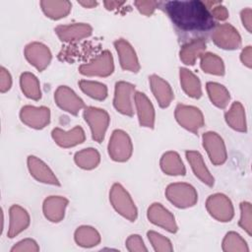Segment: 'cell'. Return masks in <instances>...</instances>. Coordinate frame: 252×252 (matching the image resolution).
Instances as JSON below:
<instances>
[{
  "label": "cell",
  "mask_w": 252,
  "mask_h": 252,
  "mask_svg": "<svg viewBox=\"0 0 252 252\" xmlns=\"http://www.w3.org/2000/svg\"><path fill=\"white\" fill-rule=\"evenodd\" d=\"M162 8L174 26L181 31L207 32L216 26L209 8L203 1H168Z\"/></svg>",
  "instance_id": "obj_1"
},
{
  "label": "cell",
  "mask_w": 252,
  "mask_h": 252,
  "mask_svg": "<svg viewBox=\"0 0 252 252\" xmlns=\"http://www.w3.org/2000/svg\"><path fill=\"white\" fill-rule=\"evenodd\" d=\"M109 201L113 209L123 218L135 221L138 217L137 207L128 191L120 184L114 183L109 191Z\"/></svg>",
  "instance_id": "obj_2"
},
{
  "label": "cell",
  "mask_w": 252,
  "mask_h": 252,
  "mask_svg": "<svg viewBox=\"0 0 252 252\" xmlns=\"http://www.w3.org/2000/svg\"><path fill=\"white\" fill-rule=\"evenodd\" d=\"M167 200L179 209H186L196 205L198 193L194 186L186 182L170 183L165 189Z\"/></svg>",
  "instance_id": "obj_3"
},
{
  "label": "cell",
  "mask_w": 252,
  "mask_h": 252,
  "mask_svg": "<svg viewBox=\"0 0 252 252\" xmlns=\"http://www.w3.org/2000/svg\"><path fill=\"white\" fill-rule=\"evenodd\" d=\"M107 150L112 160L127 161L133 153V144L128 133L121 129L114 130L110 136Z\"/></svg>",
  "instance_id": "obj_4"
},
{
  "label": "cell",
  "mask_w": 252,
  "mask_h": 252,
  "mask_svg": "<svg viewBox=\"0 0 252 252\" xmlns=\"http://www.w3.org/2000/svg\"><path fill=\"white\" fill-rule=\"evenodd\" d=\"M84 118L91 129L93 139L97 143L102 142L110 122L107 111L94 106H87L84 109Z\"/></svg>",
  "instance_id": "obj_5"
},
{
  "label": "cell",
  "mask_w": 252,
  "mask_h": 252,
  "mask_svg": "<svg viewBox=\"0 0 252 252\" xmlns=\"http://www.w3.org/2000/svg\"><path fill=\"white\" fill-rule=\"evenodd\" d=\"M206 209L212 218L220 222L230 221L234 217L232 202L222 193L210 195L206 201Z\"/></svg>",
  "instance_id": "obj_6"
},
{
  "label": "cell",
  "mask_w": 252,
  "mask_h": 252,
  "mask_svg": "<svg viewBox=\"0 0 252 252\" xmlns=\"http://www.w3.org/2000/svg\"><path fill=\"white\" fill-rule=\"evenodd\" d=\"M114 71L112 54L104 50L88 63L79 67V72L87 77H108Z\"/></svg>",
  "instance_id": "obj_7"
},
{
  "label": "cell",
  "mask_w": 252,
  "mask_h": 252,
  "mask_svg": "<svg viewBox=\"0 0 252 252\" xmlns=\"http://www.w3.org/2000/svg\"><path fill=\"white\" fill-rule=\"evenodd\" d=\"M174 117L184 129L196 134L204 126L205 120L202 111L193 105L179 103L175 107Z\"/></svg>",
  "instance_id": "obj_8"
},
{
  "label": "cell",
  "mask_w": 252,
  "mask_h": 252,
  "mask_svg": "<svg viewBox=\"0 0 252 252\" xmlns=\"http://www.w3.org/2000/svg\"><path fill=\"white\" fill-rule=\"evenodd\" d=\"M213 42L221 49L234 50L241 46V36L238 31L230 24H219L211 34Z\"/></svg>",
  "instance_id": "obj_9"
},
{
  "label": "cell",
  "mask_w": 252,
  "mask_h": 252,
  "mask_svg": "<svg viewBox=\"0 0 252 252\" xmlns=\"http://www.w3.org/2000/svg\"><path fill=\"white\" fill-rule=\"evenodd\" d=\"M135 86L131 83L119 81L115 84L113 105L114 108L121 114L133 116L134 114V95Z\"/></svg>",
  "instance_id": "obj_10"
},
{
  "label": "cell",
  "mask_w": 252,
  "mask_h": 252,
  "mask_svg": "<svg viewBox=\"0 0 252 252\" xmlns=\"http://www.w3.org/2000/svg\"><path fill=\"white\" fill-rule=\"evenodd\" d=\"M203 147L206 150L211 162L215 165H221L227 159V152L223 139L214 131L203 134Z\"/></svg>",
  "instance_id": "obj_11"
},
{
  "label": "cell",
  "mask_w": 252,
  "mask_h": 252,
  "mask_svg": "<svg viewBox=\"0 0 252 252\" xmlns=\"http://www.w3.org/2000/svg\"><path fill=\"white\" fill-rule=\"evenodd\" d=\"M54 100L62 110L77 115L85 108L84 100L68 86H59L54 92Z\"/></svg>",
  "instance_id": "obj_12"
},
{
  "label": "cell",
  "mask_w": 252,
  "mask_h": 252,
  "mask_svg": "<svg viewBox=\"0 0 252 252\" xmlns=\"http://www.w3.org/2000/svg\"><path fill=\"white\" fill-rule=\"evenodd\" d=\"M20 119L31 128L42 129L50 122V109L46 106L25 105L21 108Z\"/></svg>",
  "instance_id": "obj_13"
},
{
  "label": "cell",
  "mask_w": 252,
  "mask_h": 252,
  "mask_svg": "<svg viewBox=\"0 0 252 252\" xmlns=\"http://www.w3.org/2000/svg\"><path fill=\"white\" fill-rule=\"evenodd\" d=\"M24 54L29 63L38 71H43L52 59V54L48 46L38 41H32L27 44Z\"/></svg>",
  "instance_id": "obj_14"
},
{
  "label": "cell",
  "mask_w": 252,
  "mask_h": 252,
  "mask_svg": "<svg viewBox=\"0 0 252 252\" xmlns=\"http://www.w3.org/2000/svg\"><path fill=\"white\" fill-rule=\"evenodd\" d=\"M147 217L150 222L170 233H175L178 229L174 216L160 203H153L148 209Z\"/></svg>",
  "instance_id": "obj_15"
},
{
  "label": "cell",
  "mask_w": 252,
  "mask_h": 252,
  "mask_svg": "<svg viewBox=\"0 0 252 252\" xmlns=\"http://www.w3.org/2000/svg\"><path fill=\"white\" fill-rule=\"evenodd\" d=\"M27 163L30 174L35 180L44 184L60 186V182L57 176L42 159L35 156H29Z\"/></svg>",
  "instance_id": "obj_16"
},
{
  "label": "cell",
  "mask_w": 252,
  "mask_h": 252,
  "mask_svg": "<svg viewBox=\"0 0 252 252\" xmlns=\"http://www.w3.org/2000/svg\"><path fill=\"white\" fill-rule=\"evenodd\" d=\"M114 47L119 57L120 66L123 70L137 73L140 70V63L134 47L124 38L114 41Z\"/></svg>",
  "instance_id": "obj_17"
},
{
  "label": "cell",
  "mask_w": 252,
  "mask_h": 252,
  "mask_svg": "<svg viewBox=\"0 0 252 252\" xmlns=\"http://www.w3.org/2000/svg\"><path fill=\"white\" fill-rule=\"evenodd\" d=\"M54 31L61 41L73 42L89 37L93 32V28L87 23H74L70 25H59Z\"/></svg>",
  "instance_id": "obj_18"
},
{
  "label": "cell",
  "mask_w": 252,
  "mask_h": 252,
  "mask_svg": "<svg viewBox=\"0 0 252 252\" xmlns=\"http://www.w3.org/2000/svg\"><path fill=\"white\" fill-rule=\"evenodd\" d=\"M134 103L140 125L142 127L153 129L156 121V112L149 97L144 93L136 92L134 95Z\"/></svg>",
  "instance_id": "obj_19"
},
{
  "label": "cell",
  "mask_w": 252,
  "mask_h": 252,
  "mask_svg": "<svg viewBox=\"0 0 252 252\" xmlns=\"http://www.w3.org/2000/svg\"><path fill=\"white\" fill-rule=\"evenodd\" d=\"M51 137L59 147L65 149L80 145L86 140L85 131L81 126H75L68 131L56 127L52 130Z\"/></svg>",
  "instance_id": "obj_20"
},
{
  "label": "cell",
  "mask_w": 252,
  "mask_h": 252,
  "mask_svg": "<svg viewBox=\"0 0 252 252\" xmlns=\"http://www.w3.org/2000/svg\"><path fill=\"white\" fill-rule=\"evenodd\" d=\"M31 223V218L26 209L20 205H12L9 209V228L7 235L14 238L28 228Z\"/></svg>",
  "instance_id": "obj_21"
},
{
  "label": "cell",
  "mask_w": 252,
  "mask_h": 252,
  "mask_svg": "<svg viewBox=\"0 0 252 252\" xmlns=\"http://www.w3.org/2000/svg\"><path fill=\"white\" fill-rule=\"evenodd\" d=\"M69 200L63 196H48L42 204V212L49 221L60 222L65 217Z\"/></svg>",
  "instance_id": "obj_22"
},
{
  "label": "cell",
  "mask_w": 252,
  "mask_h": 252,
  "mask_svg": "<svg viewBox=\"0 0 252 252\" xmlns=\"http://www.w3.org/2000/svg\"><path fill=\"white\" fill-rule=\"evenodd\" d=\"M152 93L161 108L168 107L174 98L170 85L158 75H151L149 78Z\"/></svg>",
  "instance_id": "obj_23"
},
{
  "label": "cell",
  "mask_w": 252,
  "mask_h": 252,
  "mask_svg": "<svg viewBox=\"0 0 252 252\" xmlns=\"http://www.w3.org/2000/svg\"><path fill=\"white\" fill-rule=\"evenodd\" d=\"M185 156L195 176L207 186H214L215 178L206 166L202 155L198 151H187L185 153Z\"/></svg>",
  "instance_id": "obj_24"
},
{
  "label": "cell",
  "mask_w": 252,
  "mask_h": 252,
  "mask_svg": "<svg viewBox=\"0 0 252 252\" xmlns=\"http://www.w3.org/2000/svg\"><path fill=\"white\" fill-rule=\"evenodd\" d=\"M206 47L207 43L204 38H194L181 46L179 51L180 60L185 65H194L196 60L205 53Z\"/></svg>",
  "instance_id": "obj_25"
},
{
  "label": "cell",
  "mask_w": 252,
  "mask_h": 252,
  "mask_svg": "<svg viewBox=\"0 0 252 252\" xmlns=\"http://www.w3.org/2000/svg\"><path fill=\"white\" fill-rule=\"evenodd\" d=\"M224 119L231 129L238 132L247 131L245 109L240 101H234L231 103L229 109L224 113Z\"/></svg>",
  "instance_id": "obj_26"
},
{
  "label": "cell",
  "mask_w": 252,
  "mask_h": 252,
  "mask_svg": "<svg viewBox=\"0 0 252 252\" xmlns=\"http://www.w3.org/2000/svg\"><path fill=\"white\" fill-rule=\"evenodd\" d=\"M180 85L184 93L193 98H200L203 94L202 86L199 78L189 69L180 68Z\"/></svg>",
  "instance_id": "obj_27"
},
{
  "label": "cell",
  "mask_w": 252,
  "mask_h": 252,
  "mask_svg": "<svg viewBox=\"0 0 252 252\" xmlns=\"http://www.w3.org/2000/svg\"><path fill=\"white\" fill-rule=\"evenodd\" d=\"M159 165L167 175H185L186 173V168L180 156L174 151L165 152L160 158Z\"/></svg>",
  "instance_id": "obj_28"
},
{
  "label": "cell",
  "mask_w": 252,
  "mask_h": 252,
  "mask_svg": "<svg viewBox=\"0 0 252 252\" xmlns=\"http://www.w3.org/2000/svg\"><path fill=\"white\" fill-rule=\"evenodd\" d=\"M39 4L44 15L52 20H60L66 17L72 9L71 2L66 0H43Z\"/></svg>",
  "instance_id": "obj_29"
},
{
  "label": "cell",
  "mask_w": 252,
  "mask_h": 252,
  "mask_svg": "<svg viewBox=\"0 0 252 252\" xmlns=\"http://www.w3.org/2000/svg\"><path fill=\"white\" fill-rule=\"evenodd\" d=\"M74 239L79 246L85 248L96 246L101 240L99 232L90 225H81L77 227L74 233Z\"/></svg>",
  "instance_id": "obj_30"
},
{
  "label": "cell",
  "mask_w": 252,
  "mask_h": 252,
  "mask_svg": "<svg viewBox=\"0 0 252 252\" xmlns=\"http://www.w3.org/2000/svg\"><path fill=\"white\" fill-rule=\"evenodd\" d=\"M206 90L210 100L219 108H225L230 101V94L228 90L221 84L216 82H208Z\"/></svg>",
  "instance_id": "obj_31"
},
{
  "label": "cell",
  "mask_w": 252,
  "mask_h": 252,
  "mask_svg": "<svg viewBox=\"0 0 252 252\" xmlns=\"http://www.w3.org/2000/svg\"><path fill=\"white\" fill-rule=\"evenodd\" d=\"M20 86L23 94L33 100H38L41 97L40 84L37 77L30 72H24L20 77Z\"/></svg>",
  "instance_id": "obj_32"
},
{
  "label": "cell",
  "mask_w": 252,
  "mask_h": 252,
  "mask_svg": "<svg viewBox=\"0 0 252 252\" xmlns=\"http://www.w3.org/2000/svg\"><path fill=\"white\" fill-rule=\"evenodd\" d=\"M74 161L78 167L86 170L95 168L100 162V155L94 148H87L77 152L74 156Z\"/></svg>",
  "instance_id": "obj_33"
},
{
  "label": "cell",
  "mask_w": 252,
  "mask_h": 252,
  "mask_svg": "<svg viewBox=\"0 0 252 252\" xmlns=\"http://www.w3.org/2000/svg\"><path fill=\"white\" fill-rule=\"evenodd\" d=\"M200 66L205 73L215 76H223L225 72L223 60L212 52L203 53L200 57Z\"/></svg>",
  "instance_id": "obj_34"
},
{
  "label": "cell",
  "mask_w": 252,
  "mask_h": 252,
  "mask_svg": "<svg viewBox=\"0 0 252 252\" xmlns=\"http://www.w3.org/2000/svg\"><path fill=\"white\" fill-rule=\"evenodd\" d=\"M79 87L83 93H85L88 96L96 99V100H103L107 97V87L96 81L91 80H81L79 81Z\"/></svg>",
  "instance_id": "obj_35"
},
{
  "label": "cell",
  "mask_w": 252,
  "mask_h": 252,
  "mask_svg": "<svg viewBox=\"0 0 252 252\" xmlns=\"http://www.w3.org/2000/svg\"><path fill=\"white\" fill-rule=\"evenodd\" d=\"M222 250L225 252H248L249 248L245 239L235 231H228L221 243Z\"/></svg>",
  "instance_id": "obj_36"
},
{
  "label": "cell",
  "mask_w": 252,
  "mask_h": 252,
  "mask_svg": "<svg viewBox=\"0 0 252 252\" xmlns=\"http://www.w3.org/2000/svg\"><path fill=\"white\" fill-rule=\"evenodd\" d=\"M147 236L149 241L151 242L152 246L154 247V250L157 252H170L173 250L171 241L163 236L162 234L154 231V230H149L147 232Z\"/></svg>",
  "instance_id": "obj_37"
},
{
  "label": "cell",
  "mask_w": 252,
  "mask_h": 252,
  "mask_svg": "<svg viewBox=\"0 0 252 252\" xmlns=\"http://www.w3.org/2000/svg\"><path fill=\"white\" fill-rule=\"evenodd\" d=\"M240 219L238 225L250 236L252 234V205L249 202H241L240 206Z\"/></svg>",
  "instance_id": "obj_38"
},
{
  "label": "cell",
  "mask_w": 252,
  "mask_h": 252,
  "mask_svg": "<svg viewBox=\"0 0 252 252\" xmlns=\"http://www.w3.org/2000/svg\"><path fill=\"white\" fill-rule=\"evenodd\" d=\"M205 5L209 8L214 20H218V21H225L228 16V10L226 9L225 6H223L221 4V2L220 1H210V2H204Z\"/></svg>",
  "instance_id": "obj_39"
},
{
  "label": "cell",
  "mask_w": 252,
  "mask_h": 252,
  "mask_svg": "<svg viewBox=\"0 0 252 252\" xmlns=\"http://www.w3.org/2000/svg\"><path fill=\"white\" fill-rule=\"evenodd\" d=\"M126 248L130 252H146L148 248L145 246V243L142 237L139 234H131L128 236L125 242Z\"/></svg>",
  "instance_id": "obj_40"
},
{
  "label": "cell",
  "mask_w": 252,
  "mask_h": 252,
  "mask_svg": "<svg viewBox=\"0 0 252 252\" xmlns=\"http://www.w3.org/2000/svg\"><path fill=\"white\" fill-rule=\"evenodd\" d=\"M12 252H37L39 251V246L36 243V241L34 239L32 238H25L19 242H17L12 248H11Z\"/></svg>",
  "instance_id": "obj_41"
},
{
  "label": "cell",
  "mask_w": 252,
  "mask_h": 252,
  "mask_svg": "<svg viewBox=\"0 0 252 252\" xmlns=\"http://www.w3.org/2000/svg\"><path fill=\"white\" fill-rule=\"evenodd\" d=\"M136 8L138 9V11L145 15V16H151L154 11L161 4L160 2H157V1H143V0H138L134 2Z\"/></svg>",
  "instance_id": "obj_42"
},
{
  "label": "cell",
  "mask_w": 252,
  "mask_h": 252,
  "mask_svg": "<svg viewBox=\"0 0 252 252\" xmlns=\"http://www.w3.org/2000/svg\"><path fill=\"white\" fill-rule=\"evenodd\" d=\"M12 87V77L10 72L3 66L0 68V92L6 93Z\"/></svg>",
  "instance_id": "obj_43"
},
{
  "label": "cell",
  "mask_w": 252,
  "mask_h": 252,
  "mask_svg": "<svg viewBox=\"0 0 252 252\" xmlns=\"http://www.w3.org/2000/svg\"><path fill=\"white\" fill-rule=\"evenodd\" d=\"M240 19L243 27L247 30L248 32H252V10L247 7L241 10Z\"/></svg>",
  "instance_id": "obj_44"
},
{
  "label": "cell",
  "mask_w": 252,
  "mask_h": 252,
  "mask_svg": "<svg viewBox=\"0 0 252 252\" xmlns=\"http://www.w3.org/2000/svg\"><path fill=\"white\" fill-rule=\"evenodd\" d=\"M240 60L242 64L247 68L250 69L252 67V46L251 45H247L242 49L240 53Z\"/></svg>",
  "instance_id": "obj_45"
},
{
  "label": "cell",
  "mask_w": 252,
  "mask_h": 252,
  "mask_svg": "<svg viewBox=\"0 0 252 252\" xmlns=\"http://www.w3.org/2000/svg\"><path fill=\"white\" fill-rule=\"evenodd\" d=\"M125 2H121V1H104L103 4L105 6V8L107 10H114L119 8L120 6H122Z\"/></svg>",
  "instance_id": "obj_46"
},
{
  "label": "cell",
  "mask_w": 252,
  "mask_h": 252,
  "mask_svg": "<svg viewBox=\"0 0 252 252\" xmlns=\"http://www.w3.org/2000/svg\"><path fill=\"white\" fill-rule=\"evenodd\" d=\"M78 3L85 8H94L97 4L96 1H78Z\"/></svg>",
  "instance_id": "obj_47"
}]
</instances>
